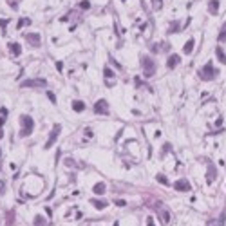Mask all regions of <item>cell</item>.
I'll use <instances>...</instances> for the list:
<instances>
[{"label": "cell", "instance_id": "cell-1", "mask_svg": "<svg viewBox=\"0 0 226 226\" xmlns=\"http://www.w3.org/2000/svg\"><path fill=\"white\" fill-rule=\"evenodd\" d=\"M20 138H27V136H31L33 130H34V120H33L31 116H27V114H22L20 116Z\"/></svg>", "mask_w": 226, "mask_h": 226}, {"label": "cell", "instance_id": "cell-2", "mask_svg": "<svg viewBox=\"0 0 226 226\" xmlns=\"http://www.w3.org/2000/svg\"><path fill=\"white\" fill-rule=\"evenodd\" d=\"M141 67H143V72L147 78H150V76L156 74V62L150 56H141Z\"/></svg>", "mask_w": 226, "mask_h": 226}, {"label": "cell", "instance_id": "cell-3", "mask_svg": "<svg viewBox=\"0 0 226 226\" xmlns=\"http://www.w3.org/2000/svg\"><path fill=\"white\" fill-rule=\"evenodd\" d=\"M199 76L205 80V82H212L214 78L217 76V71L214 69V65L208 62V63H205L203 67H201V71H199Z\"/></svg>", "mask_w": 226, "mask_h": 226}, {"label": "cell", "instance_id": "cell-4", "mask_svg": "<svg viewBox=\"0 0 226 226\" xmlns=\"http://www.w3.org/2000/svg\"><path fill=\"white\" fill-rule=\"evenodd\" d=\"M60 132H62V125H58V123H56L54 127H52V130H51V134H49V138H47L45 145H43V148H45V150H49L52 145L56 143V138L60 136Z\"/></svg>", "mask_w": 226, "mask_h": 226}, {"label": "cell", "instance_id": "cell-5", "mask_svg": "<svg viewBox=\"0 0 226 226\" xmlns=\"http://www.w3.org/2000/svg\"><path fill=\"white\" fill-rule=\"evenodd\" d=\"M94 114H100V116L109 114V103H107V100H98L94 103Z\"/></svg>", "mask_w": 226, "mask_h": 226}, {"label": "cell", "instance_id": "cell-6", "mask_svg": "<svg viewBox=\"0 0 226 226\" xmlns=\"http://www.w3.org/2000/svg\"><path fill=\"white\" fill-rule=\"evenodd\" d=\"M47 82L43 78H36V80H25L20 83V87H45Z\"/></svg>", "mask_w": 226, "mask_h": 226}, {"label": "cell", "instance_id": "cell-7", "mask_svg": "<svg viewBox=\"0 0 226 226\" xmlns=\"http://www.w3.org/2000/svg\"><path fill=\"white\" fill-rule=\"evenodd\" d=\"M174 188L177 192H190V190H192V185H190L186 179H177L174 183Z\"/></svg>", "mask_w": 226, "mask_h": 226}, {"label": "cell", "instance_id": "cell-8", "mask_svg": "<svg viewBox=\"0 0 226 226\" xmlns=\"http://www.w3.org/2000/svg\"><path fill=\"white\" fill-rule=\"evenodd\" d=\"M25 40L29 42V45H33V47H40L42 45V40H40V34H38V33H29V34H25Z\"/></svg>", "mask_w": 226, "mask_h": 226}, {"label": "cell", "instance_id": "cell-9", "mask_svg": "<svg viewBox=\"0 0 226 226\" xmlns=\"http://www.w3.org/2000/svg\"><path fill=\"white\" fill-rule=\"evenodd\" d=\"M9 52L13 54V56H20L22 54V47H20V43L18 42H9Z\"/></svg>", "mask_w": 226, "mask_h": 226}, {"label": "cell", "instance_id": "cell-10", "mask_svg": "<svg viewBox=\"0 0 226 226\" xmlns=\"http://www.w3.org/2000/svg\"><path fill=\"white\" fill-rule=\"evenodd\" d=\"M179 62H181L179 54H170V56H168V60H166V67H168V69H174Z\"/></svg>", "mask_w": 226, "mask_h": 226}, {"label": "cell", "instance_id": "cell-11", "mask_svg": "<svg viewBox=\"0 0 226 226\" xmlns=\"http://www.w3.org/2000/svg\"><path fill=\"white\" fill-rule=\"evenodd\" d=\"M105 192H107V185L105 183H96L93 186V194H96V195H103Z\"/></svg>", "mask_w": 226, "mask_h": 226}, {"label": "cell", "instance_id": "cell-12", "mask_svg": "<svg viewBox=\"0 0 226 226\" xmlns=\"http://www.w3.org/2000/svg\"><path fill=\"white\" fill-rule=\"evenodd\" d=\"M159 219H161L163 224H168V223H170V212H168L166 208H161V210H159Z\"/></svg>", "mask_w": 226, "mask_h": 226}, {"label": "cell", "instance_id": "cell-13", "mask_svg": "<svg viewBox=\"0 0 226 226\" xmlns=\"http://www.w3.org/2000/svg\"><path fill=\"white\" fill-rule=\"evenodd\" d=\"M72 111H74V112H83V111H85V103H83L82 100H74V102H72Z\"/></svg>", "mask_w": 226, "mask_h": 226}, {"label": "cell", "instance_id": "cell-14", "mask_svg": "<svg viewBox=\"0 0 226 226\" xmlns=\"http://www.w3.org/2000/svg\"><path fill=\"white\" fill-rule=\"evenodd\" d=\"M215 175H217V172H215V166H214L212 163H208V175H206L208 183H212V181L215 179Z\"/></svg>", "mask_w": 226, "mask_h": 226}, {"label": "cell", "instance_id": "cell-15", "mask_svg": "<svg viewBox=\"0 0 226 226\" xmlns=\"http://www.w3.org/2000/svg\"><path fill=\"white\" fill-rule=\"evenodd\" d=\"M194 45H195V40H194V38H190V40L185 43L183 52H185V54H192V51H194Z\"/></svg>", "mask_w": 226, "mask_h": 226}, {"label": "cell", "instance_id": "cell-16", "mask_svg": "<svg viewBox=\"0 0 226 226\" xmlns=\"http://www.w3.org/2000/svg\"><path fill=\"white\" fill-rule=\"evenodd\" d=\"M7 116H9V111H7L6 107H2V109H0V129L6 125V120H7Z\"/></svg>", "mask_w": 226, "mask_h": 226}, {"label": "cell", "instance_id": "cell-17", "mask_svg": "<svg viewBox=\"0 0 226 226\" xmlns=\"http://www.w3.org/2000/svg\"><path fill=\"white\" fill-rule=\"evenodd\" d=\"M217 9H219V0H210L208 2V11L212 15H217Z\"/></svg>", "mask_w": 226, "mask_h": 226}, {"label": "cell", "instance_id": "cell-18", "mask_svg": "<svg viewBox=\"0 0 226 226\" xmlns=\"http://www.w3.org/2000/svg\"><path fill=\"white\" fill-rule=\"evenodd\" d=\"M91 205L93 206H96V208H98V210H103V208H105V206H107V203H105V201H98V199H91Z\"/></svg>", "mask_w": 226, "mask_h": 226}, {"label": "cell", "instance_id": "cell-19", "mask_svg": "<svg viewBox=\"0 0 226 226\" xmlns=\"http://www.w3.org/2000/svg\"><path fill=\"white\" fill-rule=\"evenodd\" d=\"M215 54H217V58H219V62L226 63V54H224V51H223L221 47H217L215 49Z\"/></svg>", "mask_w": 226, "mask_h": 226}, {"label": "cell", "instance_id": "cell-20", "mask_svg": "<svg viewBox=\"0 0 226 226\" xmlns=\"http://www.w3.org/2000/svg\"><path fill=\"white\" fill-rule=\"evenodd\" d=\"M181 29V25H179V22H170V27H168V33L172 34V33H177Z\"/></svg>", "mask_w": 226, "mask_h": 226}, {"label": "cell", "instance_id": "cell-21", "mask_svg": "<svg viewBox=\"0 0 226 226\" xmlns=\"http://www.w3.org/2000/svg\"><path fill=\"white\" fill-rule=\"evenodd\" d=\"M25 25H31V18H20L18 24H16L18 29H20V27H25Z\"/></svg>", "mask_w": 226, "mask_h": 226}, {"label": "cell", "instance_id": "cell-22", "mask_svg": "<svg viewBox=\"0 0 226 226\" xmlns=\"http://www.w3.org/2000/svg\"><path fill=\"white\" fill-rule=\"evenodd\" d=\"M161 185H165V186H168L170 183H168V179H166V175H163V174H157V177H156Z\"/></svg>", "mask_w": 226, "mask_h": 226}, {"label": "cell", "instance_id": "cell-23", "mask_svg": "<svg viewBox=\"0 0 226 226\" xmlns=\"http://www.w3.org/2000/svg\"><path fill=\"white\" fill-rule=\"evenodd\" d=\"M219 40L221 42L226 40V22L223 24V27H221V31H219Z\"/></svg>", "mask_w": 226, "mask_h": 226}, {"label": "cell", "instance_id": "cell-24", "mask_svg": "<svg viewBox=\"0 0 226 226\" xmlns=\"http://www.w3.org/2000/svg\"><path fill=\"white\" fill-rule=\"evenodd\" d=\"M43 224H45L43 217H42V215H34V226H43Z\"/></svg>", "mask_w": 226, "mask_h": 226}, {"label": "cell", "instance_id": "cell-25", "mask_svg": "<svg viewBox=\"0 0 226 226\" xmlns=\"http://www.w3.org/2000/svg\"><path fill=\"white\" fill-rule=\"evenodd\" d=\"M152 7L154 9H161L163 7V0H152Z\"/></svg>", "mask_w": 226, "mask_h": 226}, {"label": "cell", "instance_id": "cell-26", "mask_svg": "<svg viewBox=\"0 0 226 226\" xmlns=\"http://www.w3.org/2000/svg\"><path fill=\"white\" fill-rule=\"evenodd\" d=\"M80 7H82V9H89V7H91V2H89V0H82V2H80Z\"/></svg>", "mask_w": 226, "mask_h": 226}, {"label": "cell", "instance_id": "cell-27", "mask_svg": "<svg viewBox=\"0 0 226 226\" xmlns=\"http://www.w3.org/2000/svg\"><path fill=\"white\" fill-rule=\"evenodd\" d=\"M206 226H223L221 221H217V219H212V221H208V224Z\"/></svg>", "mask_w": 226, "mask_h": 226}, {"label": "cell", "instance_id": "cell-28", "mask_svg": "<svg viewBox=\"0 0 226 226\" xmlns=\"http://www.w3.org/2000/svg\"><path fill=\"white\" fill-rule=\"evenodd\" d=\"M103 74H105V78H112V76H114V72L111 71L109 67H105V69H103Z\"/></svg>", "mask_w": 226, "mask_h": 226}, {"label": "cell", "instance_id": "cell-29", "mask_svg": "<svg viewBox=\"0 0 226 226\" xmlns=\"http://www.w3.org/2000/svg\"><path fill=\"white\" fill-rule=\"evenodd\" d=\"M6 2L9 4L13 9H16V7H18V2H20V0H6Z\"/></svg>", "mask_w": 226, "mask_h": 226}, {"label": "cell", "instance_id": "cell-30", "mask_svg": "<svg viewBox=\"0 0 226 226\" xmlns=\"http://www.w3.org/2000/svg\"><path fill=\"white\" fill-rule=\"evenodd\" d=\"M7 18H0V29H6V27H7Z\"/></svg>", "mask_w": 226, "mask_h": 226}, {"label": "cell", "instance_id": "cell-31", "mask_svg": "<svg viewBox=\"0 0 226 226\" xmlns=\"http://www.w3.org/2000/svg\"><path fill=\"white\" fill-rule=\"evenodd\" d=\"M47 98H49L52 103H56V96H54V93H47Z\"/></svg>", "mask_w": 226, "mask_h": 226}, {"label": "cell", "instance_id": "cell-32", "mask_svg": "<svg viewBox=\"0 0 226 226\" xmlns=\"http://www.w3.org/2000/svg\"><path fill=\"white\" fill-rule=\"evenodd\" d=\"M4 192H6V183L0 179V194H4Z\"/></svg>", "mask_w": 226, "mask_h": 226}, {"label": "cell", "instance_id": "cell-33", "mask_svg": "<svg viewBox=\"0 0 226 226\" xmlns=\"http://www.w3.org/2000/svg\"><path fill=\"white\" fill-rule=\"evenodd\" d=\"M147 226H156V224H154V219H152V217H147Z\"/></svg>", "mask_w": 226, "mask_h": 226}, {"label": "cell", "instance_id": "cell-34", "mask_svg": "<svg viewBox=\"0 0 226 226\" xmlns=\"http://www.w3.org/2000/svg\"><path fill=\"white\" fill-rule=\"evenodd\" d=\"M116 205H118V206H125V201H123V199H116Z\"/></svg>", "mask_w": 226, "mask_h": 226}, {"label": "cell", "instance_id": "cell-35", "mask_svg": "<svg viewBox=\"0 0 226 226\" xmlns=\"http://www.w3.org/2000/svg\"><path fill=\"white\" fill-rule=\"evenodd\" d=\"M56 69H58V71H62V69H63V63L62 62H56Z\"/></svg>", "mask_w": 226, "mask_h": 226}, {"label": "cell", "instance_id": "cell-36", "mask_svg": "<svg viewBox=\"0 0 226 226\" xmlns=\"http://www.w3.org/2000/svg\"><path fill=\"white\" fill-rule=\"evenodd\" d=\"M168 150H170V145H165V147H163V154H165V152H168Z\"/></svg>", "mask_w": 226, "mask_h": 226}, {"label": "cell", "instance_id": "cell-37", "mask_svg": "<svg viewBox=\"0 0 226 226\" xmlns=\"http://www.w3.org/2000/svg\"><path fill=\"white\" fill-rule=\"evenodd\" d=\"M0 138H2V129H0Z\"/></svg>", "mask_w": 226, "mask_h": 226}, {"label": "cell", "instance_id": "cell-38", "mask_svg": "<svg viewBox=\"0 0 226 226\" xmlns=\"http://www.w3.org/2000/svg\"><path fill=\"white\" fill-rule=\"evenodd\" d=\"M0 157H2V148H0Z\"/></svg>", "mask_w": 226, "mask_h": 226}, {"label": "cell", "instance_id": "cell-39", "mask_svg": "<svg viewBox=\"0 0 226 226\" xmlns=\"http://www.w3.org/2000/svg\"><path fill=\"white\" fill-rule=\"evenodd\" d=\"M121 2H125V0H121Z\"/></svg>", "mask_w": 226, "mask_h": 226}]
</instances>
